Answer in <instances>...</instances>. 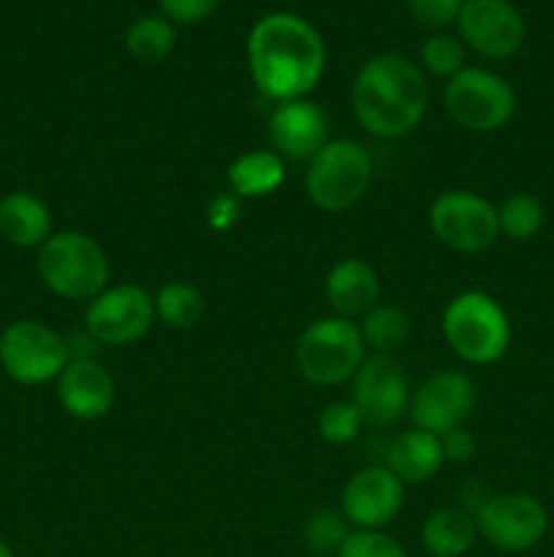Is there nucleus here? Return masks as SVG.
I'll list each match as a JSON object with an SVG mask.
<instances>
[{
	"label": "nucleus",
	"mask_w": 554,
	"mask_h": 557,
	"mask_svg": "<svg viewBox=\"0 0 554 557\" xmlns=\"http://www.w3.org/2000/svg\"><path fill=\"white\" fill-rule=\"evenodd\" d=\"M335 557H407V553L383 531H351Z\"/></svg>",
	"instance_id": "obj_30"
},
{
	"label": "nucleus",
	"mask_w": 554,
	"mask_h": 557,
	"mask_svg": "<svg viewBox=\"0 0 554 557\" xmlns=\"http://www.w3.org/2000/svg\"><path fill=\"white\" fill-rule=\"evenodd\" d=\"M353 406L362 413L364 424L373 428H389L400 422L411 406L407 379L400 362L386 354H375L362 362L353 375Z\"/></svg>",
	"instance_id": "obj_14"
},
{
	"label": "nucleus",
	"mask_w": 554,
	"mask_h": 557,
	"mask_svg": "<svg viewBox=\"0 0 554 557\" xmlns=\"http://www.w3.org/2000/svg\"><path fill=\"white\" fill-rule=\"evenodd\" d=\"M473 406H476V386L470 375L462 370H440L413 392L407 411L418 430L443 438L445 433L465 424Z\"/></svg>",
	"instance_id": "obj_13"
},
{
	"label": "nucleus",
	"mask_w": 554,
	"mask_h": 557,
	"mask_svg": "<svg viewBox=\"0 0 554 557\" xmlns=\"http://www.w3.org/2000/svg\"><path fill=\"white\" fill-rule=\"evenodd\" d=\"M269 141L288 161H313L329 141V117L310 98L277 103L269 114Z\"/></svg>",
	"instance_id": "obj_16"
},
{
	"label": "nucleus",
	"mask_w": 554,
	"mask_h": 557,
	"mask_svg": "<svg viewBox=\"0 0 554 557\" xmlns=\"http://www.w3.org/2000/svg\"><path fill=\"white\" fill-rule=\"evenodd\" d=\"M358 330H362L364 346L373 348L375 354L391 357L411 337V319L394 305H375L367 315H362Z\"/></svg>",
	"instance_id": "obj_24"
},
{
	"label": "nucleus",
	"mask_w": 554,
	"mask_h": 557,
	"mask_svg": "<svg viewBox=\"0 0 554 557\" xmlns=\"http://www.w3.org/2000/svg\"><path fill=\"white\" fill-rule=\"evenodd\" d=\"M367 346L358 324L342 315H324L304 326L293 359L304 381L313 386H340L356 375Z\"/></svg>",
	"instance_id": "obj_5"
},
{
	"label": "nucleus",
	"mask_w": 554,
	"mask_h": 557,
	"mask_svg": "<svg viewBox=\"0 0 554 557\" xmlns=\"http://www.w3.org/2000/svg\"><path fill=\"white\" fill-rule=\"evenodd\" d=\"M478 536L503 553H527L538 547L549 531V511L527 493L492 495L476 509Z\"/></svg>",
	"instance_id": "obj_11"
},
{
	"label": "nucleus",
	"mask_w": 554,
	"mask_h": 557,
	"mask_svg": "<svg viewBox=\"0 0 554 557\" xmlns=\"http://www.w3.org/2000/svg\"><path fill=\"white\" fill-rule=\"evenodd\" d=\"M456 27L462 44L489 60L511 58L525 44V20L511 0H465Z\"/></svg>",
	"instance_id": "obj_12"
},
{
	"label": "nucleus",
	"mask_w": 554,
	"mask_h": 557,
	"mask_svg": "<svg viewBox=\"0 0 554 557\" xmlns=\"http://www.w3.org/2000/svg\"><path fill=\"white\" fill-rule=\"evenodd\" d=\"M348 520L337 511H313L302 528V539L315 555H337L348 539Z\"/></svg>",
	"instance_id": "obj_28"
},
{
	"label": "nucleus",
	"mask_w": 554,
	"mask_h": 557,
	"mask_svg": "<svg viewBox=\"0 0 554 557\" xmlns=\"http://www.w3.org/2000/svg\"><path fill=\"white\" fill-rule=\"evenodd\" d=\"M174 44H177V27L163 14L139 16L125 30V49L130 52V58L144 65L161 63L163 58H168L174 52Z\"/></svg>",
	"instance_id": "obj_23"
},
{
	"label": "nucleus",
	"mask_w": 554,
	"mask_h": 557,
	"mask_svg": "<svg viewBox=\"0 0 554 557\" xmlns=\"http://www.w3.org/2000/svg\"><path fill=\"white\" fill-rule=\"evenodd\" d=\"M0 237L14 248H41L52 237L49 207L27 190H14L0 199Z\"/></svg>",
	"instance_id": "obj_20"
},
{
	"label": "nucleus",
	"mask_w": 554,
	"mask_h": 557,
	"mask_svg": "<svg viewBox=\"0 0 554 557\" xmlns=\"http://www.w3.org/2000/svg\"><path fill=\"white\" fill-rule=\"evenodd\" d=\"M68 359L65 337L41 321L22 319L0 332V368L22 386L58 381Z\"/></svg>",
	"instance_id": "obj_8"
},
{
	"label": "nucleus",
	"mask_w": 554,
	"mask_h": 557,
	"mask_svg": "<svg viewBox=\"0 0 554 557\" xmlns=\"http://www.w3.org/2000/svg\"><path fill=\"white\" fill-rule=\"evenodd\" d=\"M373 158L358 141H326L324 150L310 161L304 188L310 201L324 212L351 210L369 188Z\"/></svg>",
	"instance_id": "obj_6"
},
{
	"label": "nucleus",
	"mask_w": 554,
	"mask_h": 557,
	"mask_svg": "<svg viewBox=\"0 0 554 557\" xmlns=\"http://www.w3.org/2000/svg\"><path fill=\"white\" fill-rule=\"evenodd\" d=\"M38 277L58 297L90 302L109 286V259L101 245L81 232H58L38 248Z\"/></svg>",
	"instance_id": "obj_4"
},
{
	"label": "nucleus",
	"mask_w": 554,
	"mask_h": 557,
	"mask_svg": "<svg viewBox=\"0 0 554 557\" xmlns=\"http://www.w3.org/2000/svg\"><path fill=\"white\" fill-rule=\"evenodd\" d=\"M155 297L136 283L106 286L87 302L85 330L98 346H130L152 330Z\"/></svg>",
	"instance_id": "obj_9"
},
{
	"label": "nucleus",
	"mask_w": 554,
	"mask_h": 557,
	"mask_svg": "<svg viewBox=\"0 0 554 557\" xmlns=\"http://www.w3.org/2000/svg\"><path fill=\"white\" fill-rule=\"evenodd\" d=\"M432 234L456 253H481L498 239V207L473 190H443L429 207Z\"/></svg>",
	"instance_id": "obj_10"
},
{
	"label": "nucleus",
	"mask_w": 554,
	"mask_h": 557,
	"mask_svg": "<svg viewBox=\"0 0 554 557\" xmlns=\"http://www.w3.org/2000/svg\"><path fill=\"white\" fill-rule=\"evenodd\" d=\"M244 52L255 90L275 103L307 98L324 79V36L291 11L261 16L250 27Z\"/></svg>",
	"instance_id": "obj_1"
},
{
	"label": "nucleus",
	"mask_w": 554,
	"mask_h": 557,
	"mask_svg": "<svg viewBox=\"0 0 554 557\" xmlns=\"http://www.w3.org/2000/svg\"><path fill=\"white\" fill-rule=\"evenodd\" d=\"M465 0H407V11L418 25L429 30H443V27L456 25Z\"/></svg>",
	"instance_id": "obj_31"
},
{
	"label": "nucleus",
	"mask_w": 554,
	"mask_h": 557,
	"mask_svg": "<svg viewBox=\"0 0 554 557\" xmlns=\"http://www.w3.org/2000/svg\"><path fill=\"white\" fill-rule=\"evenodd\" d=\"M421 65L432 76L440 79H451L465 69V44L459 38L449 36V33H432L427 41L421 44Z\"/></svg>",
	"instance_id": "obj_27"
},
{
	"label": "nucleus",
	"mask_w": 554,
	"mask_h": 557,
	"mask_svg": "<svg viewBox=\"0 0 554 557\" xmlns=\"http://www.w3.org/2000/svg\"><path fill=\"white\" fill-rule=\"evenodd\" d=\"M364 428V419L353 403H329L318 417V433L326 444L345 446L358 438Z\"/></svg>",
	"instance_id": "obj_29"
},
{
	"label": "nucleus",
	"mask_w": 554,
	"mask_h": 557,
	"mask_svg": "<svg viewBox=\"0 0 554 557\" xmlns=\"http://www.w3.org/2000/svg\"><path fill=\"white\" fill-rule=\"evenodd\" d=\"M440 444H443V457L451 462H467L476 455V438L465 428H456L451 433H445L440 438Z\"/></svg>",
	"instance_id": "obj_34"
},
{
	"label": "nucleus",
	"mask_w": 554,
	"mask_h": 557,
	"mask_svg": "<svg viewBox=\"0 0 554 557\" xmlns=\"http://www.w3.org/2000/svg\"><path fill=\"white\" fill-rule=\"evenodd\" d=\"M478 536L476 517L465 509H438L424 520L421 547L432 557H462L473 549Z\"/></svg>",
	"instance_id": "obj_21"
},
{
	"label": "nucleus",
	"mask_w": 554,
	"mask_h": 557,
	"mask_svg": "<svg viewBox=\"0 0 554 557\" xmlns=\"http://www.w3.org/2000/svg\"><path fill=\"white\" fill-rule=\"evenodd\" d=\"M282 180H286V163L275 150L244 152L228 166V185L239 199L275 194Z\"/></svg>",
	"instance_id": "obj_22"
},
{
	"label": "nucleus",
	"mask_w": 554,
	"mask_h": 557,
	"mask_svg": "<svg viewBox=\"0 0 554 557\" xmlns=\"http://www.w3.org/2000/svg\"><path fill=\"white\" fill-rule=\"evenodd\" d=\"M498 226L500 234L527 243L536 237L543 226V205L530 194H514L498 207Z\"/></svg>",
	"instance_id": "obj_26"
},
{
	"label": "nucleus",
	"mask_w": 554,
	"mask_h": 557,
	"mask_svg": "<svg viewBox=\"0 0 554 557\" xmlns=\"http://www.w3.org/2000/svg\"><path fill=\"white\" fill-rule=\"evenodd\" d=\"M326 299L335 315L358 319L367 315L380 299V281L373 267L362 259H342L326 275Z\"/></svg>",
	"instance_id": "obj_18"
},
{
	"label": "nucleus",
	"mask_w": 554,
	"mask_h": 557,
	"mask_svg": "<svg viewBox=\"0 0 554 557\" xmlns=\"http://www.w3.org/2000/svg\"><path fill=\"white\" fill-rule=\"evenodd\" d=\"M405 504V484L386 466H369L353 473L342 490V517L356 531H380Z\"/></svg>",
	"instance_id": "obj_15"
},
{
	"label": "nucleus",
	"mask_w": 554,
	"mask_h": 557,
	"mask_svg": "<svg viewBox=\"0 0 554 557\" xmlns=\"http://www.w3.org/2000/svg\"><path fill=\"white\" fill-rule=\"evenodd\" d=\"M0 557H14V549L9 547V542H5V539H0Z\"/></svg>",
	"instance_id": "obj_35"
},
{
	"label": "nucleus",
	"mask_w": 554,
	"mask_h": 557,
	"mask_svg": "<svg viewBox=\"0 0 554 557\" xmlns=\"http://www.w3.org/2000/svg\"><path fill=\"white\" fill-rule=\"evenodd\" d=\"M201 313H204V297L190 283L172 281L155 294V319H161L168 330H193Z\"/></svg>",
	"instance_id": "obj_25"
},
{
	"label": "nucleus",
	"mask_w": 554,
	"mask_h": 557,
	"mask_svg": "<svg viewBox=\"0 0 554 557\" xmlns=\"http://www.w3.org/2000/svg\"><path fill=\"white\" fill-rule=\"evenodd\" d=\"M239 215H242V199L231 190H223L206 207V226L217 234H226L237 226Z\"/></svg>",
	"instance_id": "obj_33"
},
{
	"label": "nucleus",
	"mask_w": 554,
	"mask_h": 557,
	"mask_svg": "<svg viewBox=\"0 0 554 557\" xmlns=\"http://www.w3.org/2000/svg\"><path fill=\"white\" fill-rule=\"evenodd\" d=\"M445 343L467 364H494L511 346V321L503 305L483 292H462L440 319Z\"/></svg>",
	"instance_id": "obj_3"
},
{
	"label": "nucleus",
	"mask_w": 554,
	"mask_h": 557,
	"mask_svg": "<svg viewBox=\"0 0 554 557\" xmlns=\"http://www.w3.org/2000/svg\"><path fill=\"white\" fill-rule=\"evenodd\" d=\"M443 107L459 128L492 134L508 125L516 112V92L500 74L487 69H462L445 82Z\"/></svg>",
	"instance_id": "obj_7"
},
{
	"label": "nucleus",
	"mask_w": 554,
	"mask_h": 557,
	"mask_svg": "<svg viewBox=\"0 0 554 557\" xmlns=\"http://www.w3.org/2000/svg\"><path fill=\"white\" fill-rule=\"evenodd\" d=\"M351 101L353 114L367 134L378 139H400L418 128L427 114V76L405 54H375L358 69Z\"/></svg>",
	"instance_id": "obj_2"
},
{
	"label": "nucleus",
	"mask_w": 554,
	"mask_h": 557,
	"mask_svg": "<svg viewBox=\"0 0 554 557\" xmlns=\"http://www.w3.org/2000/svg\"><path fill=\"white\" fill-rule=\"evenodd\" d=\"M58 400L79 422H96L114 403V381L96 359H68L58 375Z\"/></svg>",
	"instance_id": "obj_17"
},
{
	"label": "nucleus",
	"mask_w": 554,
	"mask_h": 557,
	"mask_svg": "<svg viewBox=\"0 0 554 557\" xmlns=\"http://www.w3.org/2000/svg\"><path fill=\"white\" fill-rule=\"evenodd\" d=\"M443 444L438 435L427 430H407L389 444L386 451V468L400 479L402 484H421L438 476L443 468Z\"/></svg>",
	"instance_id": "obj_19"
},
{
	"label": "nucleus",
	"mask_w": 554,
	"mask_h": 557,
	"mask_svg": "<svg viewBox=\"0 0 554 557\" xmlns=\"http://www.w3.org/2000/svg\"><path fill=\"white\" fill-rule=\"evenodd\" d=\"M158 5H161V14L177 27L204 22L221 5V0H158Z\"/></svg>",
	"instance_id": "obj_32"
}]
</instances>
